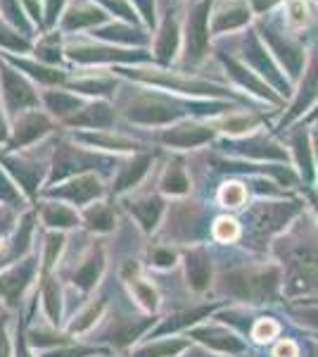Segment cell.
<instances>
[{
  "mask_svg": "<svg viewBox=\"0 0 318 357\" xmlns=\"http://www.w3.org/2000/svg\"><path fill=\"white\" fill-rule=\"evenodd\" d=\"M221 200L230 207H238V205H242V200H245V188L238 186V183H230V186L223 188Z\"/></svg>",
  "mask_w": 318,
  "mask_h": 357,
  "instance_id": "7a4b0ae2",
  "label": "cell"
},
{
  "mask_svg": "<svg viewBox=\"0 0 318 357\" xmlns=\"http://www.w3.org/2000/svg\"><path fill=\"white\" fill-rule=\"evenodd\" d=\"M238 234H240V229L233 220H218L214 224V236H216L221 243H228V241L238 238Z\"/></svg>",
  "mask_w": 318,
  "mask_h": 357,
  "instance_id": "6da1fadb",
  "label": "cell"
},
{
  "mask_svg": "<svg viewBox=\"0 0 318 357\" xmlns=\"http://www.w3.org/2000/svg\"><path fill=\"white\" fill-rule=\"evenodd\" d=\"M276 333H278V324L271 319H262L257 324V329H254V338H257V341H271Z\"/></svg>",
  "mask_w": 318,
  "mask_h": 357,
  "instance_id": "3957f363",
  "label": "cell"
},
{
  "mask_svg": "<svg viewBox=\"0 0 318 357\" xmlns=\"http://www.w3.org/2000/svg\"><path fill=\"white\" fill-rule=\"evenodd\" d=\"M276 357H297V345L290 341L280 343L278 348H276Z\"/></svg>",
  "mask_w": 318,
  "mask_h": 357,
  "instance_id": "277c9868",
  "label": "cell"
}]
</instances>
